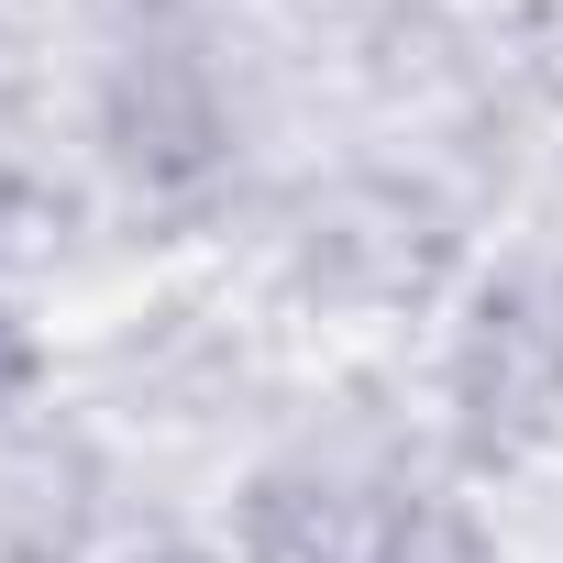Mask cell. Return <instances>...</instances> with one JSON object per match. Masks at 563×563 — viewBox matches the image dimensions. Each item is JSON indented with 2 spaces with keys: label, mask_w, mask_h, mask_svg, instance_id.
Masks as SVG:
<instances>
[{
  "label": "cell",
  "mask_w": 563,
  "mask_h": 563,
  "mask_svg": "<svg viewBox=\"0 0 563 563\" xmlns=\"http://www.w3.org/2000/svg\"><path fill=\"white\" fill-rule=\"evenodd\" d=\"M232 563H497L486 530L453 497L321 475V464H265L232 508Z\"/></svg>",
  "instance_id": "1"
},
{
  "label": "cell",
  "mask_w": 563,
  "mask_h": 563,
  "mask_svg": "<svg viewBox=\"0 0 563 563\" xmlns=\"http://www.w3.org/2000/svg\"><path fill=\"white\" fill-rule=\"evenodd\" d=\"M100 133H111V166L133 177V188H155V199H177V188H199V177H221V89H210V67L199 56H177V45H155V56H122L111 67V100H100Z\"/></svg>",
  "instance_id": "2"
},
{
  "label": "cell",
  "mask_w": 563,
  "mask_h": 563,
  "mask_svg": "<svg viewBox=\"0 0 563 563\" xmlns=\"http://www.w3.org/2000/svg\"><path fill=\"white\" fill-rule=\"evenodd\" d=\"M34 387H45V343H34V321H23L12 299H0V420H12Z\"/></svg>",
  "instance_id": "3"
},
{
  "label": "cell",
  "mask_w": 563,
  "mask_h": 563,
  "mask_svg": "<svg viewBox=\"0 0 563 563\" xmlns=\"http://www.w3.org/2000/svg\"><path fill=\"white\" fill-rule=\"evenodd\" d=\"M111 563H221V552H199V541H144V552H111Z\"/></svg>",
  "instance_id": "4"
}]
</instances>
